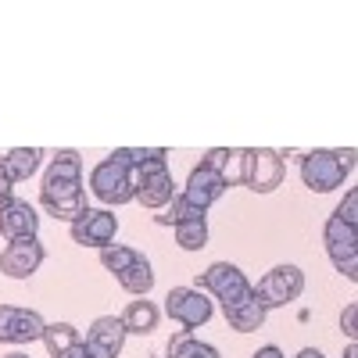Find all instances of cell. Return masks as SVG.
<instances>
[{"mask_svg": "<svg viewBox=\"0 0 358 358\" xmlns=\"http://www.w3.org/2000/svg\"><path fill=\"white\" fill-rule=\"evenodd\" d=\"M344 358H358V344H355V341L348 344V351H344Z\"/></svg>", "mask_w": 358, "mask_h": 358, "instance_id": "cell-34", "label": "cell"}, {"mask_svg": "<svg viewBox=\"0 0 358 358\" xmlns=\"http://www.w3.org/2000/svg\"><path fill=\"white\" fill-rule=\"evenodd\" d=\"M305 294V273L297 265H276L273 273H265L262 283L255 287V297L258 305L268 312V308H283L290 301H297V297Z\"/></svg>", "mask_w": 358, "mask_h": 358, "instance_id": "cell-4", "label": "cell"}, {"mask_svg": "<svg viewBox=\"0 0 358 358\" xmlns=\"http://www.w3.org/2000/svg\"><path fill=\"white\" fill-rule=\"evenodd\" d=\"M297 358H326V355L315 351V348H305V351H297Z\"/></svg>", "mask_w": 358, "mask_h": 358, "instance_id": "cell-33", "label": "cell"}, {"mask_svg": "<svg viewBox=\"0 0 358 358\" xmlns=\"http://www.w3.org/2000/svg\"><path fill=\"white\" fill-rule=\"evenodd\" d=\"M36 229H40V215L29 201L11 197L0 208V233H4L8 241H29V236H36Z\"/></svg>", "mask_w": 358, "mask_h": 358, "instance_id": "cell-14", "label": "cell"}, {"mask_svg": "<svg viewBox=\"0 0 358 358\" xmlns=\"http://www.w3.org/2000/svg\"><path fill=\"white\" fill-rule=\"evenodd\" d=\"M236 151H226V147H212V151L204 155V169H212V172H219L222 179H226V187H233V183H241V179H236L233 172H229V158H233Z\"/></svg>", "mask_w": 358, "mask_h": 358, "instance_id": "cell-26", "label": "cell"}, {"mask_svg": "<svg viewBox=\"0 0 358 358\" xmlns=\"http://www.w3.org/2000/svg\"><path fill=\"white\" fill-rule=\"evenodd\" d=\"M133 176V201H140L143 208H165L176 197V183H172V172H169V158L158 162H147L140 169L129 172Z\"/></svg>", "mask_w": 358, "mask_h": 358, "instance_id": "cell-3", "label": "cell"}, {"mask_svg": "<svg viewBox=\"0 0 358 358\" xmlns=\"http://www.w3.org/2000/svg\"><path fill=\"white\" fill-rule=\"evenodd\" d=\"M355 319H358V305H348L344 308V315H341V330L348 334V337H355L358 330H355Z\"/></svg>", "mask_w": 358, "mask_h": 358, "instance_id": "cell-29", "label": "cell"}, {"mask_svg": "<svg viewBox=\"0 0 358 358\" xmlns=\"http://www.w3.org/2000/svg\"><path fill=\"white\" fill-rule=\"evenodd\" d=\"M43 244L36 236H29V241H11L4 251H0V268L11 276V280H29L43 265Z\"/></svg>", "mask_w": 358, "mask_h": 358, "instance_id": "cell-12", "label": "cell"}, {"mask_svg": "<svg viewBox=\"0 0 358 358\" xmlns=\"http://www.w3.org/2000/svg\"><path fill=\"white\" fill-rule=\"evenodd\" d=\"M165 312L169 319H176L183 330H197L212 319V301L204 297V290L197 287H172L165 297Z\"/></svg>", "mask_w": 358, "mask_h": 358, "instance_id": "cell-8", "label": "cell"}, {"mask_svg": "<svg viewBox=\"0 0 358 358\" xmlns=\"http://www.w3.org/2000/svg\"><path fill=\"white\" fill-rule=\"evenodd\" d=\"M40 158H43L40 147H15V151H8L4 155V169L11 176V183H25V179L40 169Z\"/></svg>", "mask_w": 358, "mask_h": 358, "instance_id": "cell-17", "label": "cell"}, {"mask_svg": "<svg viewBox=\"0 0 358 358\" xmlns=\"http://www.w3.org/2000/svg\"><path fill=\"white\" fill-rule=\"evenodd\" d=\"M158 305L155 301H129V308L122 312V326L126 334H151L158 326Z\"/></svg>", "mask_w": 358, "mask_h": 358, "instance_id": "cell-18", "label": "cell"}, {"mask_svg": "<svg viewBox=\"0 0 358 358\" xmlns=\"http://www.w3.org/2000/svg\"><path fill=\"white\" fill-rule=\"evenodd\" d=\"M40 204L47 215L57 222H76L86 212V194H83V162L76 151H57L50 162V172L40 187Z\"/></svg>", "mask_w": 358, "mask_h": 358, "instance_id": "cell-1", "label": "cell"}, {"mask_svg": "<svg viewBox=\"0 0 358 358\" xmlns=\"http://www.w3.org/2000/svg\"><path fill=\"white\" fill-rule=\"evenodd\" d=\"M222 312H226V322L233 326L236 334H255V330H262V322H265V308L258 305L255 287H251V294L244 297V301H236V305H229Z\"/></svg>", "mask_w": 358, "mask_h": 358, "instance_id": "cell-16", "label": "cell"}, {"mask_svg": "<svg viewBox=\"0 0 358 358\" xmlns=\"http://www.w3.org/2000/svg\"><path fill=\"white\" fill-rule=\"evenodd\" d=\"M204 215H208L204 208L190 204L183 194H176V197L169 201V215H158V222H162V226H179V222H194V219H204Z\"/></svg>", "mask_w": 358, "mask_h": 358, "instance_id": "cell-23", "label": "cell"}, {"mask_svg": "<svg viewBox=\"0 0 358 358\" xmlns=\"http://www.w3.org/2000/svg\"><path fill=\"white\" fill-rule=\"evenodd\" d=\"M322 241H326V255L337 265V273H344V280L355 283L358 280V233H355V226L330 215V222L322 229Z\"/></svg>", "mask_w": 358, "mask_h": 358, "instance_id": "cell-6", "label": "cell"}, {"mask_svg": "<svg viewBox=\"0 0 358 358\" xmlns=\"http://www.w3.org/2000/svg\"><path fill=\"white\" fill-rule=\"evenodd\" d=\"M108 158L118 162V165H126V169L133 172V169H140V165H147V162L169 158V151H165V147H118V151H111Z\"/></svg>", "mask_w": 358, "mask_h": 358, "instance_id": "cell-22", "label": "cell"}, {"mask_svg": "<svg viewBox=\"0 0 358 358\" xmlns=\"http://www.w3.org/2000/svg\"><path fill=\"white\" fill-rule=\"evenodd\" d=\"M344 176H348V169L341 165V158L334 151H308L301 158V179L315 194H330V190L344 187Z\"/></svg>", "mask_w": 358, "mask_h": 358, "instance_id": "cell-9", "label": "cell"}, {"mask_svg": "<svg viewBox=\"0 0 358 358\" xmlns=\"http://www.w3.org/2000/svg\"><path fill=\"white\" fill-rule=\"evenodd\" d=\"M236 179L255 194H273L283 183V155L273 151V147L236 151Z\"/></svg>", "mask_w": 358, "mask_h": 358, "instance_id": "cell-2", "label": "cell"}, {"mask_svg": "<svg viewBox=\"0 0 358 358\" xmlns=\"http://www.w3.org/2000/svg\"><path fill=\"white\" fill-rule=\"evenodd\" d=\"M226 194V179L219 176V172H212V169H204V165H197L194 172H190V179H187V187H183V197L190 201V204H197V208H212L219 197Z\"/></svg>", "mask_w": 358, "mask_h": 358, "instance_id": "cell-15", "label": "cell"}, {"mask_svg": "<svg viewBox=\"0 0 358 358\" xmlns=\"http://www.w3.org/2000/svg\"><path fill=\"white\" fill-rule=\"evenodd\" d=\"M57 358H94L90 355V348H86V341H79V344H72L65 355H57Z\"/></svg>", "mask_w": 358, "mask_h": 358, "instance_id": "cell-30", "label": "cell"}, {"mask_svg": "<svg viewBox=\"0 0 358 358\" xmlns=\"http://www.w3.org/2000/svg\"><path fill=\"white\" fill-rule=\"evenodd\" d=\"M118 283H122V290H129V294H136V297H147L151 294V287H155V273H151V262H147L143 255L126 268V273H118L115 276Z\"/></svg>", "mask_w": 358, "mask_h": 358, "instance_id": "cell-19", "label": "cell"}, {"mask_svg": "<svg viewBox=\"0 0 358 358\" xmlns=\"http://www.w3.org/2000/svg\"><path fill=\"white\" fill-rule=\"evenodd\" d=\"M47 322L33 308H15V305H0V344H33L43 341Z\"/></svg>", "mask_w": 358, "mask_h": 358, "instance_id": "cell-11", "label": "cell"}, {"mask_svg": "<svg viewBox=\"0 0 358 358\" xmlns=\"http://www.w3.org/2000/svg\"><path fill=\"white\" fill-rule=\"evenodd\" d=\"M169 358H219V351L212 344L197 341L190 330H183L169 341Z\"/></svg>", "mask_w": 358, "mask_h": 358, "instance_id": "cell-20", "label": "cell"}, {"mask_svg": "<svg viewBox=\"0 0 358 358\" xmlns=\"http://www.w3.org/2000/svg\"><path fill=\"white\" fill-rule=\"evenodd\" d=\"M334 155H337V158H341V165H344V169H348V172H351V169H355V147H348V151H334Z\"/></svg>", "mask_w": 358, "mask_h": 358, "instance_id": "cell-32", "label": "cell"}, {"mask_svg": "<svg viewBox=\"0 0 358 358\" xmlns=\"http://www.w3.org/2000/svg\"><path fill=\"white\" fill-rule=\"evenodd\" d=\"M251 358H287V355H283V351H280L276 344H265V348H258V351H255Z\"/></svg>", "mask_w": 358, "mask_h": 358, "instance_id": "cell-31", "label": "cell"}, {"mask_svg": "<svg viewBox=\"0 0 358 358\" xmlns=\"http://www.w3.org/2000/svg\"><path fill=\"white\" fill-rule=\"evenodd\" d=\"M115 233H118V219L108 212V208H86V212L72 222V241L79 248H108L115 244Z\"/></svg>", "mask_w": 358, "mask_h": 358, "instance_id": "cell-10", "label": "cell"}, {"mask_svg": "<svg viewBox=\"0 0 358 358\" xmlns=\"http://www.w3.org/2000/svg\"><path fill=\"white\" fill-rule=\"evenodd\" d=\"M341 222H348V226H355L358 222V190H348L344 194V201H341V208L334 212Z\"/></svg>", "mask_w": 358, "mask_h": 358, "instance_id": "cell-27", "label": "cell"}, {"mask_svg": "<svg viewBox=\"0 0 358 358\" xmlns=\"http://www.w3.org/2000/svg\"><path fill=\"white\" fill-rule=\"evenodd\" d=\"M140 258V251H133V248H122V244H108L104 251H101V265L108 268V273H126V268L133 265Z\"/></svg>", "mask_w": 358, "mask_h": 358, "instance_id": "cell-25", "label": "cell"}, {"mask_svg": "<svg viewBox=\"0 0 358 358\" xmlns=\"http://www.w3.org/2000/svg\"><path fill=\"white\" fill-rule=\"evenodd\" d=\"M11 197H15V183H11L8 169H4V158H0V208H4Z\"/></svg>", "mask_w": 358, "mask_h": 358, "instance_id": "cell-28", "label": "cell"}, {"mask_svg": "<svg viewBox=\"0 0 358 358\" xmlns=\"http://www.w3.org/2000/svg\"><path fill=\"white\" fill-rule=\"evenodd\" d=\"M126 344V326H122V315H101L86 334V348L94 358H115Z\"/></svg>", "mask_w": 358, "mask_h": 358, "instance_id": "cell-13", "label": "cell"}, {"mask_svg": "<svg viewBox=\"0 0 358 358\" xmlns=\"http://www.w3.org/2000/svg\"><path fill=\"white\" fill-rule=\"evenodd\" d=\"M90 190L101 204H129L136 194H133V176L126 165H118L111 158H104L94 172H90Z\"/></svg>", "mask_w": 358, "mask_h": 358, "instance_id": "cell-7", "label": "cell"}, {"mask_svg": "<svg viewBox=\"0 0 358 358\" xmlns=\"http://www.w3.org/2000/svg\"><path fill=\"white\" fill-rule=\"evenodd\" d=\"M197 290L212 294L215 301H222V308H229V305L244 301V297L251 294V283H248V276H244L236 265L215 262L212 268H204V273L197 276Z\"/></svg>", "mask_w": 358, "mask_h": 358, "instance_id": "cell-5", "label": "cell"}, {"mask_svg": "<svg viewBox=\"0 0 358 358\" xmlns=\"http://www.w3.org/2000/svg\"><path fill=\"white\" fill-rule=\"evenodd\" d=\"M43 344L50 351V358L57 355H65L72 344H79V330L72 322H47V330H43Z\"/></svg>", "mask_w": 358, "mask_h": 358, "instance_id": "cell-21", "label": "cell"}, {"mask_svg": "<svg viewBox=\"0 0 358 358\" xmlns=\"http://www.w3.org/2000/svg\"><path fill=\"white\" fill-rule=\"evenodd\" d=\"M8 358H29V355H22V351H11V355H8Z\"/></svg>", "mask_w": 358, "mask_h": 358, "instance_id": "cell-35", "label": "cell"}, {"mask_svg": "<svg viewBox=\"0 0 358 358\" xmlns=\"http://www.w3.org/2000/svg\"><path fill=\"white\" fill-rule=\"evenodd\" d=\"M176 244L183 248V251H201V248H208V222H204V219L179 222V226H176Z\"/></svg>", "mask_w": 358, "mask_h": 358, "instance_id": "cell-24", "label": "cell"}]
</instances>
